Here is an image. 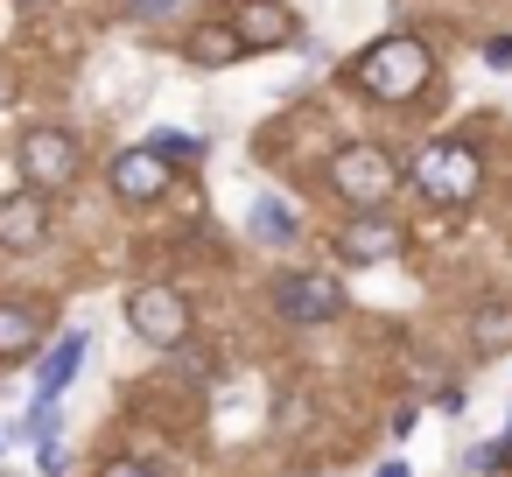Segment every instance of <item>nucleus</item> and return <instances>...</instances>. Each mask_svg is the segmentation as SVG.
<instances>
[{"mask_svg":"<svg viewBox=\"0 0 512 477\" xmlns=\"http://www.w3.org/2000/svg\"><path fill=\"white\" fill-rule=\"evenodd\" d=\"M246 225H253V239H260V246H295V211H288L281 197H260Z\"/></svg>","mask_w":512,"mask_h":477,"instance_id":"obj_14","label":"nucleus"},{"mask_svg":"<svg viewBox=\"0 0 512 477\" xmlns=\"http://www.w3.org/2000/svg\"><path fill=\"white\" fill-rule=\"evenodd\" d=\"M50 211H43V190H15V197H0V246L8 253H29L43 239Z\"/></svg>","mask_w":512,"mask_h":477,"instance_id":"obj_10","label":"nucleus"},{"mask_svg":"<svg viewBox=\"0 0 512 477\" xmlns=\"http://www.w3.org/2000/svg\"><path fill=\"white\" fill-rule=\"evenodd\" d=\"M379 477H414V470L407 463H379Z\"/></svg>","mask_w":512,"mask_h":477,"instance_id":"obj_21","label":"nucleus"},{"mask_svg":"<svg viewBox=\"0 0 512 477\" xmlns=\"http://www.w3.org/2000/svg\"><path fill=\"white\" fill-rule=\"evenodd\" d=\"M162 190H169V155H155L148 141L127 148V155L113 162V197H127V204H155Z\"/></svg>","mask_w":512,"mask_h":477,"instance_id":"obj_8","label":"nucleus"},{"mask_svg":"<svg viewBox=\"0 0 512 477\" xmlns=\"http://www.w3.org/2000/svg\"><path fill=\"white\" fill-rule=\"evenodd\" d=\"M470 344L477 351H512V309L505 302H484L477 323H470Z\"/></svg>","mask_w":512,"mask_h":477,"instance_id":"obj_15","label":"nucleus"},{"mask_svg":"<svg viewBox=\"0 0 512 477\" xmlns=\"http://www.w3.org/2000/svg\"><path fill=\"white\" fill-rule=\"evenodd\" d=\"M148 148H155V155H169V162H190V155H197V141H190V134H176V127L148 134Z\"/></svg>","mask_w":512,"mask_h":477,"instance_id":"obj_17","label":"nucleus"},{"mask_svg":"<svg viewBox=\"0 0 512 477\" xmlns=\"http://www.w3.org/2000/svg\"><path fill=\"white\" fill-rule=\"evenodd\" d=\"M57 428H64V421H57V400H36V414H29V442H36V449H57Z\"/></svg>","mask_w":512,"mask_h":477,"instance_id":"obj_16","label":"nucleus"},{"mask_svg":"<svg viewBox=\"0 0 512 477\" xmlns=\"http://www.w3.org/2000/svg\"><path fill=\"white\" fill-rule=\"evenodd\" d=\"M337 253H344L351 267H379V260L400 253V225H393L386 211H358V218L337 232Z\"/></svg>","mask_w":512,"mask_h":477,"instance_id":"obj_7","label":"nucleus"},{"mask_svg":"<svg viewBox=\"0 0 512 477\" xmlns=\"http://www.w3.org/2000/svg\"><path fill=\"white\" fill-rule=\"evenodd\" d=\"M414 190L421 197H435V204H470L477 197V183H484V162L463 148V141H435V148H421L414 155Z\"/></svg>","mask_w":512,"mask_h":477,"instance_id":"obj_2","label":"nucleus"},{"mask_svg":"<svg viewBox=\"0 0 512 477\" xmlns=\"http://www.w3.org/2000/svg\"><path fill=\"white\" fill-rule=\"evenodd\" d=\"M232 29L246 50H281L295 43V15L281 8V0H232Z\"/></svg>","mask_w":512,"mask_h":477,"instance_id":"obj_9","label":"nucleus"},{"mask_svg":"<svg viewBox=\"0 0 512 477\" xmlns=\"http://www.w3.org/2000/svg\"><path fill=\"white\" fill-rule=\"evenodd\" d=\"M127 8H134L141 22H162V15H176V8H183V0H127Z\"/></svg>","mask_w":512,"mask_h":477,"instance_id":"obj_18","label":"nucleus"},{"mask_svg":"<svg viewBox=\"0 0 512 477\" xmlns=\"http://www.w3.org/2000/svg\"><path fill=\"white\" fill-rule=\"evenodd\" d=\"M505 456H512V442H505Z\"/></svg>","mask_w":512,"mask_h":477,"instance_id":"obj_23","label":"nucleus"},{"mask_svg":"<svg viewBox=\"0 0 512 477\" xmlns=\"http://www.w3.org/2000/svg\"><path fill=\"white\" fill-rule=\"evenodd\" d=\"M99 477H155V470L134 463V456H113V463H99Z\"/></svg>","mask_w":512,"mask_h":477,"instance_id":"obj_19","label":"nucleus"},{"mask_svg":"<svg viewBox=\"0 0 512 477\" xmlns=\"http://www.w3.org/2000/svg\"><path fill=\"white\" fill-rule=\"evenodd\" d=\"M330 190L344 197V204H358V211H379L393 190H400V169H393V155L386 148H337L330 155Z\"/></svg>","mask_w":512,"mask_h":477,"instance_id":"obj_3","label":"nucleus"},{"mask_svg":"<svg viewBox=\"0 0 512 477\" xmlns=\"http://www.w3.org/2000/svg\"><path fill=\"white\" fill-rule=\"evenodd\" d=\"M78 365H85V330H71V337H57V351L43 358V372H36V400H64V386L78 379Z\"/></svg>","mask_w":512,"mask_h":477,"instance_id":"obj_12","label":"nucleus"},{"mask_svg":"<svg viewBox=\"0 0 512 477\" xmlns=\"http://www.w3.org/2000/svg\"><path fill=\"white\" fill-rule=\"evenodd\" d=\"M36 344H43V309L0 302V358H29Z\"/></svg>","mask_w":512,"mask_h":477,"instance_id":"obj_11","label":"nucleus"},{"mask_svg":"<svg viewBox=\"0 0 512 477\" xmlns=\"http://www.w3.org/2000/svg\"><path fill=\"white\" fill-rule=\"evenodd\" d=\"M274 309H281L288 323H330V316L344 309V288H337L330 274H281V281H274Z\"/></svg>","mask_w":512,"mask_h":477,"instance_id":"obj_6","label":"nucleus"},{"mask_svg":"<svg viewBox=\"0 0 512 477\" xmlns=\"http://www.w3.org/2000/svg\"><path fill=\"white\" fill-rule=\"evenodd\" d=\"M239 57H246V43H239V29H232V22H225V29H211V22H204V29L190 36V64H204V71H225V64H239Z\"/></svg>","mask_w":512,"mask_h":477,"instance_id":"obj_13","label":"nucleus"},{"mask_svg":"<svg viewBox=\"0 0 512 477\" xmlns=\"http://www.w3.org/2000/svg\"><path fill=\"white\" fill-rule=\"evenodd\" d=\"M22 176H29L43 197L71 190V183H78V141H71V134H57V127L29 134V141H22Z\"/></svg>","mask_w":512,"mask_h":477,"instance_id":"obj_5","label":"nucleus"},{"mask_svg":"<svg viewBox=\"0 0 512 477\" xmlns=\"http://www.w3.org/2000/svg\"><path fill=\"white\" fill-rule=\"evenodd\" d=\"M22 8H36V0H22Z\"/></svg>","mask_w":512,"mask_h":477,"instance_id":"obj_22","label":"nucleus"},{"mask_svg":"<svg viewBox=\"0 0 512 477\" xmlns=\"http://www.w3.org/2000/svg\"><path fill=\"white\" fill-rule=\"evenodd\" d=\"M484 57H491L498 71H512V43H484Z\"/></svg>","mask_w":512,"mask_h":477,"instance_id":"obj_20","label":"nucleus"},{"mask_svg":"<svg viewBox=\"0 0 512 477\" xmlns=\"http://www.w3.org/2000/svg\"><path fill=\"white\" fill-rule=\"evenodd\" d=\"M428 50L414 43V36H386V43H372L358 64H351V78H358V92H372V99H386V106H400V99H414L421 85H428Z\"/></svg>","mask_w":512,"mask_h":477,"instance_id":"obj_1","label":"nucleus"},{"mask_svg":"<svg viewBox=\"0 0 512 477\" xmlns=\"http://www.w3.org/2000/svg\"><path fill=\"white\" fill-rule=\"evenodd\" d=\"M127 323H134V337H148L155 351H176V344L190 337V302L155 281V288H134V295H127Z\"/></svg>","mask_w":512,"mask_h":477,"instance_id":"obj_4","label":"nucleus"}]
</instances>
